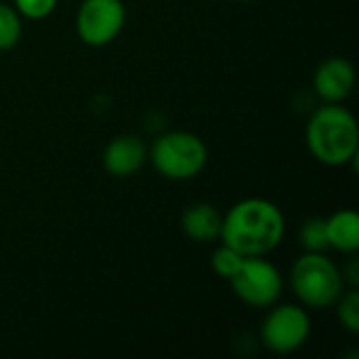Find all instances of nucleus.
<instances>
[{"label":"nucleus","mask_w":359,"mask_h":359,"mask_svg":"<svg viewBox=\"0 0 359 359\" xmlns=\"http://www.w3.org/2000/svg\"><path fill=\"white\" fill-rule=\"evenodd\" d=\"M284 233L286 219L278 204L263 198H246L223 217L219 240L244 257H265L282 244Z\"/></svg>","instance_id":"obj_1"},{"label":"nucleus","mask_w":359,"mask_h":359,"mask_svg":"<svg viewBox=\"0 0 359 359\" xmlns=\"http://www.w3.org/2000/svg\"><path fill=\"white\" fill-rule=\"evenodd\" d=\"M305 141L318 162L326 166H345L358 160V120L341 103H324L311 114L305 128Z\"/></svg>","instance_id":"obj_2"},{"label":"nucleus","mask_w":359,"mask_h":359,"mask_svg":"<svg viewBox=\"0 0 359 359\" xmlns=\"http://www.w3.org/2000/svg\"><path fill=\"white\" fill-rule=\"evenodd\" d=\"M290 286L305 307L326 309L341 299L347 282L339 265L324 252H305L290 269Z\"/></svg>","instance_id":"obj_3"},{"label":"nucleus","mask_w":359,"mask_h":359,"mask_svg":"<svg viewBox=\"0 0 359 359\" xmlns=\"http://www.w3.org/2000/svg\"><path fill=\"white\" fill-rule=\"evenodd\" d=\"M154 168L170 181H189L198 177L208 162L206 143L187 130H172L160 135L151 147L149 156Z\"/></svg>","instance_id":"obj_4"},{"label":"nucleus","mask_w":359,"mask_h":359,"mask_svg":"<svg viewBox=\"0 0 359 359\" xmlns=\"http://www.w3.org/2000/svg\"><path fill=\"white\" fill-rule=\"evenodd\" d=\"M227 282L242 303L259 309L276 305L284 290L280 269L263 257H246Z\"/></svg>","instance_id":"obj_5"},{"label":"nucleus","mask_w":359,"mask_h":359,"mask_svg":"<svg viewBox=\"0 0 359 359\" xmlns=\"http://www.w3.org/2000/svg\"><path fill=\"white\" fill-rule=\"evenodd\" d=\"M273 307V305H271ZM311 334V318L299 305L273 307L261 324V343L278 355L299 351Z\"/></svg>","instance_id":"obj_6"},{"label":"nucleus","mask_w":359,"mask_h":359,"mask_svg":"<svg viewBox=\"0 0 359 359\" xmlns=\"http://www.w3.org/2000/svg\"><path fill=\"white\" fill-rule=\"evenodd\" d=\"M126 23V6L122 0H82L76 15L78 38L86 46H107L118 38Z\"/></svg>","instance_id":"obj_7"},{"label":"nucleus","mask_w":359,"mask_h":359,"mask_svg":"<svg viewBox=\"0 0 359 359\" xmlns=\"http://www.w3.org/2000/svg\"><path fill=\"white\" fill-rule=\"evenodd\" d=\"M355 86V69L345 57H330L322 61L313 74V90L324 103L345 101Z\"/></svg>","instance_id":"obj_8"},{"label":"nucleus","mask_w":359,"mask_h":359,"mask_svg":"<svg viewBox=\"0 0 359 359\" xmlns=\"http://www.w3.org/2000/svg\"><path fill=\"white\" fill-rule=\"evenodd\" d=\"M149 149L137 135H118L103 149V168L118 179L133 177L147 162Z\"/></svg>","instance_id":"obj_9"},{"label":"nucleus","mask_w":359,"mask_h":359,"mask_svg":"<svg viewBox=\"0 0 359 359\" xmlns=\"http://www.w3.org/2000/svg\"><path fill=\"white\" fill-rule=\"evenodd\" d=\"M221 223H223V215L206 202H198L191 204L183 210L181 217V229L183 233L194 240V242H212L219 240L221 236Z\"/></svg>","instance_id":"obj_10"},{"label":"nucleus","mask_w":359,"mask_h":359,"mask_svg":"<svg viewBox=\"0 0 359 359\" xmlns=\"http://www.w3.org/2000/svg\"><path fill=\"white\" fill-rule=\"evenodd\" d=\"M326 236L328 246L345 252L355 255L359 250V215L351 208L337 210L326 219Z\"/></svg>","instance_id":"obj_11"},{"label":"nucleus","mask_w":359,"mask_h":359,"mask_svg":"<svg viewBox=\"0 0 359 359\" xmlns=\"http://www.w3.org/2000/svg\"><path fill=\"white\" fill-rule=\"evenodd\" d=\"M299 240H301V246L305 248V252L328 250L330 246H328V236H326V219L313 217V219L305 221L301 225Z\"/></svg>","instance_id":"obj_12"},{"label":"nucleus","mask_w":359,"mask_h":359,"mask_svg":"<svg viewBox=\"0 0 359 359\" xmlns=\"http://www.w3.org/2000/svg\"><path fill=\"white\" fill-rule=\"evenodd\" d=\"M21 15L15 11V6H8L0 0V50L13 48L21 38Z\"/></svg>","instance_id":"obj_13"},{"label":"nucleus","mask_w":359,"mask_h":359,"mask_svg":"<svg viewBox=\"0 0 359 359\" xmlns=\"http://www.w3.org/2000/svg\"><path fill=\"white\" fill-rule=\"evenodd\" d=\"M244 255L238 252L236 248L227 246V244H221L215 252H212V259H210V265H212V271L223 278V280H229L238 269L240 265L244 263Z\"/></svg>","instance_id":"obj_14"},{"label":"nucleus","mask_w":359,"mask_h":359,"mask_svg":"<svg viewBox=\"0 0 359 359\" xmlns=\"http://www.w3.org/2000/svg\"><path fill=\"white\" fill-rule=\"evenodd\" d=\"M337 305V316L339 322L343 324L345 330L351 334L359 332V292L358 288H351L349 292H343L341 299L334 303Z\"/></svg>","instance_id":"obj_15"},{"label":"nucleus","mask_w":359,"mask_h":359,"mask_svg":"<svg viewBox=\"0 0 359 359\" xmlns=\"http://www.w3.org/2000/svg\"><path fill=\"white\" fill-rule=\"evenodd\" d=\"M15 11L23 17V19H32V21H40L46 19L55 8L59 0H13Z\"/></svg>","instance_id":"obj_16"},{"label":"nucleus","mask_w":359,"mask_h":359,"mask_svg":"<svg viewBox=\"0 0 359 359\" xmlns=\"http://www.w3.org/2000/svg\"><path fill=\"white\" fill-rule=\"evenodd\" d=\"M343 278H345V282H349V284H351V288H358V284H359L358 259H351V263L343 269Z\"/></svg>","instance_id":"obj_17"},{"label":"nucleus","mask_w":359,"mask_h":359,"mask_svg":"<svg viewBox=\"0 0 359 359\" xmlns=\"http://www.w3.org/2000/svg\"><path fill=\"white\" fill-rule=\"evenodd\" d=\"M238 2H250V0H238Z\"/></svg>","instance_id":"obj_18"}]
</instances>
